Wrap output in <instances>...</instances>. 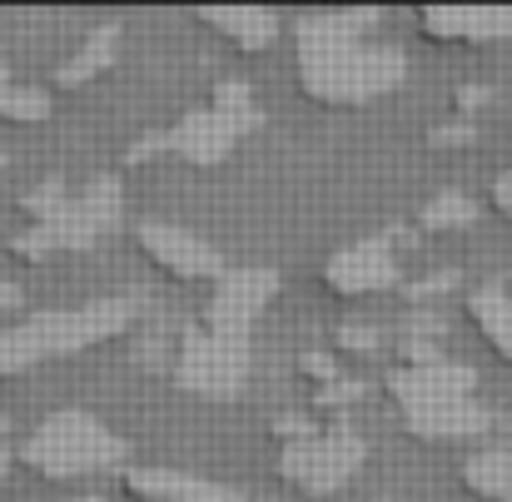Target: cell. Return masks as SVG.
<instances>
[{
  "label": "cell",
  "mask_w": 512,
  "mask_h": 502,
  "mask_svg": "<svg viewBox=\"0 0 512 502\" xmlns=\"http://www.w3.org/2000/svg\"><path fill=\"white\" fill-rule=\"evenodd\" d=\"M339 348H378V334H373V329H363V324H343Z\"/></svg>",
  "instance_id": "9a60e30c"
},
{
  "label": "cell",
  "mask_w": 512,
  "mask_h": 502,
  "mask_svg": "<svg viewBox=\"0 0 512 502\" xmlns=\"http://www.w3.org/2000/svg\"><path fill=\"white\" fill-rule=\"evenodd\" d=\"M135 244H140V254H145L155 269H165L170 279H209V284L224 279V259H219V249H214L209 239L179 229V224L145 219V224H135Z\"/></svg>",
  "instance_id": "52a82bcc"
},
{
  "label": "cell",
  "mask_w": 512,
  "mask_h": 502,
  "mask_svg": "<svg viewBox=\"0 0 512 502\" xmlns=\"http://www.w3.org/2000/svg\"><path fill=\"white\" fill-rule=\"evenodd\" d=\"M0 443H5V418H0Z\"/></svg>",
  "instance_id": "e0dca14e"
},
{
  "label": "cell",
  "mask_w": 512,
  "mask_h": 502,
  "mask_svg": "<svg viewBox=\"0 0 512 502\" xmlns=\"http://www.w3.org/2000/svg\"><path fill=\"white\" fill-rule=\"evenodd\" d=\"M473 319H478V329L483 338L498 348V353H512V304L503 294H473Z\"/></svg>",
  "instance_id": "4fadbf2b"
},
{
  "label": "cell",
  "mask_w": 512,
  "mask_h": 502,
  "mask_svg": "<svg viewBox=\"0 0 512 502\" xmlns=\"http://www.w3.org/2000/svg\"><path fill=\"white\" fill-rule=\"evenodd\" d=\"M199 20L214 25V30H224L244 50H269L279 40V25H284L274 10H204Z\"/></svg>",
  "instance_id": "8fae6325"
},
{
  "label": "cell",
  "mask_w": 512,
  "mask_h": 502,
  "mask_svg": "<svg viewBox=\"0 0 512 502\" xmlns=\"http://www.w3.org/2000/svg\"><path fill=\"white\" fill-rule=\"evenodd\" d=\"M130 324V304L125 299H100L85 309H55V314H30L10 329H0V378L35 368L45 358H65L85 343L120 334Z\"/></svg>",
  "instance_id": "3957f363"
},
{
  "label": "cell",
  "mask_w": 512,
  "mask_h": 502,
  "mask_svg": "<svg viewBox=\"0 0 512 502\" xmlns=\"http://www.w3.org/2000/svg\"><path fill=\"white\" fill-rule=\"evenodd\" d=\"M269 294H274V274H264V269H254V274H224L214 284L209 309H204V329L229 334V338H249V324H254V314L264 309Z\"/></svg>",
  "instance_id": "9c48e42d"
},
{
  "label": "cell",
  "mask_w": 512,
  "mask_h": 502,
  "mask_svg": "<svg viewBox=\"0 0 512 502\" xmlns=\"http://www.w3.org/2000/svg\"><path fill=\"white\" fill-rule=\"evenodd\" d=\"M15 458L50 483H75L90 473H105L110 463L125 458V443L90 413H50L20 448Z\"/></svg>",
  "instance_id": "277c9868"
},
{
  "label": "cell",
  "mask_w": 512,
  "mask_h": 502,
  "mask_svg": "<svg viewBox=\"0 0 512 502\" xmlns=\"http://www.w3.org/2000/svg\"><path fill=\"white\" fill-rule=\"evenodd\" d=\"M10 85H15V80H10V65H5V55H0V95H5Z\"/></svg>",
  "instance_id": "2e32d148"
},
{
  "label": "cell",
  "mask_w": 512,
  "mask_h": 502,
  "mask_svg": "<svg viewBox=\"0 0 512 502\" xmlns=\"http://www.w3.org/2000/svg\"><path fill=\"white\" fill-rule=\"evenodd\" d=\"M110 55H115V50H110V35H95V45H85V50H80V55H75V60H70L65 70H60V75H65V85H75V80H80L85 70L95 75V70H100V65L110 60Z\"/></svg>",
  "instance_id": "5bb4252c"
},
{
  "label": "cell",
  "mask_w": 512,
  "mask_h": 502,
  "mask_svg": "<svg viewBox=\"0 0 512 502\" xmlns=\"http://www.w3.org/2000/svg\"><path fill=\"white\" fill-rule=\"evenodd\" d=\"M125 493L150 502H229L234 493L209 483V478H194V473H165V468H130L125 473Z\"/></svg>",
  "instance_id": "30bf717a"
},
{
  "label": "cell",
  "mask_w": 512,
  "mask_h": 502,
  "mask_svg": "<svg viewBox=\"0 0 512 502\" xmlns=\"http://www.w3.org/2000/svg\"><path fill=\"white\" fill-rule=\"evenodd\" d=\"M473 373L448 358H408L388 373V393L403 408V423L418 438H468L483 428V413L468 403Z\"/></svg>",
  "instance_id": "7a4b0ae2"
},
{
  "label": "cell",
  "mask_w": 512,
  "mask_h": 502,
  "mask_svg": "<svg viewBox=\"0 0 512 502\" xmlns=\"http://www.w3.org/2000/svg\"><path fill=\"white\" fill-rule=\"evenodd\" d=\"M249 378V338H229L214 329H189L179 343V383L209 398H234Z\"/></svg>",
  "instance_id": "8992f818"
},
{
  "label": "cell",
  "mask_w": 512,
  "mask_h": 502,
  "mask_svg": "<svg viewBox=\"0 0 512 502\" xmlns=\"http://www.w3.org/2000/svg\"><path fill=\"white\" fill-rule=\"evenodd\" d=\"M463 483H468V493H478V498L512 502V453H478V458H468Z\"/></svg>",
  "instance_id": "7c38bea8"
},
{
  "label": "cell",
  "mask_w": 512,
  "mask_h": 502,
  "mask_svg": "<svg viewBox=\"0 0 512 502\" xmlns=\"http://www.w3.org/2000/svg\"><path fill=\"white\" fill-rule=\"evenodd\" d=\"M368 458V443L343 428V423H329V428H304L299 438H284V453H279V473L294 493L304 498H329L339 493L343 483L363 468Z\"/></svg>",
  "instance_id": "5b68a950"
},
{
  "label": "cell",
  "mask_w": 512,
  "mask_h": 502,
  "mask_svg": "<svg viewBox=\"0 0 512 502\" xmlns=\"http://www.w3.org/2000/svg\"><path fill=\"white\" fill-rule=\"evenodd\" d=\"M398 279V264H393V244L383 234H368V239H353L343 244L339 254L324 264V289L339 294V299H363V294H378Z\"/></svg>",
  "instance_id": "ba28073f"
},
{
  "label": "cell",
  "mask_w": 512,
  "mask_h": 502,
  "mask_svg": "<svg viewBox=\"0 0 512 502\" xmlns=\"http://www.w3.org/2000/svg\"><path fill=\"white\" fill-rule=\"evenodd\" d=\"M378 15L368 10H329V15H304L294 60H299V85L319 105H363L388 95L408 75V55L388 40H368Z\"/></svg>",
  "instance_id": "6da1fadb"
}]
</instances>
